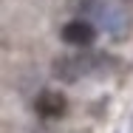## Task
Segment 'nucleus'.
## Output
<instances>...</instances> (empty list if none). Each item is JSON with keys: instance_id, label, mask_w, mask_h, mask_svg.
Masks as SVG:
<instances>
[{"instance_id": "nucleus-1", "label": "nucleus", "mask_w": 133, "mask_h": 133, "mask_svg": "<svg viewBox=\"0 0 133 133\" xmlns=\"http://www.w3.org/2000/svg\"><path fill=\"white\" fill-rule=\"evenodd\" d=\"M65 96L62 94H57V91H43L40 96H37V102H34V110L43 116V119H59L62 113H65Z\"/></svg>"}, {"instance_id": "nucleus-2", "label": "nucleus", "mask_w": 133, "mask_h": 133, "mask_svg": "<svg viewBox=\"0 0 133 133\" xmlns=\"http://www.w3.org/2000/svg\"><path fill=\"white\" fill-rule=\"evenodd\" d=\"M88 68H91L88 57H62V59L54 62V74L65 82H74L79 74H88Z\"/></svg>"}, {"instance_id": "nucleus-3", "label": "nucleus", "mask_w": 133, "mask_h": 133, "mask_svg": "<svg viewBox=\"0 0 133 133\" xmlns=\"http://www.w3.org/2000/svg\"><path fill=\"white\" fill-rule=\"evenodd\" d=\"M94 37H96V28L91 23H82V20H74L62 28V40L71 45H88V43H94Z\"/></svg>"}]
</instances>
